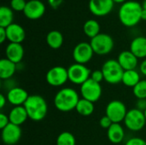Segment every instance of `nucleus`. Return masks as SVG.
Returning a JSON list of instances; mask_svg holds the SVG:
<instances>
[{
	"mask_svg": "<svg viewBox=\"0 0 146 145\" xmlns=\"http://www.w3.org/2000/svg\"><path fill=\"white\" fill-rule=\"evenodd\" d=\"M45 5L40 0H29L27 2L24 15L29 20H38L45 13Z\"/></svg>",
	"mask_w": 146,
	"mask_h": 145,
	"instance_id": "13",
	"label": "nucleus"
},
{
	"mask_svg": "<svg viewBox=\"0 0 146 145\" xmlns=\"http://www.w3.org/2000/svg\"><path fill=\"white\" fill-rule=\"evenodd\" d=\"M125 145H146V141L141 138H132L127 141Z\"/></svg>",
	"mask_w": 146,
	"mask_h": 145,
	"instance_id": "33",
	"label": "nucleus"
},
{
	"mask_svg": "<svg viewBox=\"0 0 146 145\" xmlns=\"http://www.w3.org/2000/svg\"><path fill=\"white\" fill-rule=\"evenodd\" d=\"M5 29L7 39L9 41V43L21 44L24 41L26 38V32L21 25L17 23H12Z\"/></svg>",
	"mask_w": 146,
	"mask_h": 145,
	"instance_id": "16",
	"label": "nucleus"
},
{
	"mask_svg": "<svg viewBox=\"0 0 146 145\" xmlns=\"http://www.w3.org/2000/svg\"><path fill=\"white\" fill-rule=\"evenodd\" d=\"M45 79L46 82L51 86H62L68 80V68H65L62 66L53 67L47 72Z\"/></svg>",
	"mask_w": 146,
	"mask_h": 145,
	"instance_id": "10",
	"label": "nucleus"
},
{
	"mask_svg": "<svg viewBox=\"0 0 146 145\" xmlns=\"http://www.w3.org/2000/svg\"><path fill=\"white\" fill-rule=\"evenodd\" d=\"M93 54L94 51L90 43L80 42L74 48L73 58L76 63L85 65L92 60Z\"/></svg>",
	"mask_w": 146,
	"mask_h": 145,
	"instance_id": "11",
	"label": "nucleus"
},
{
	"mask_svg": "<svg viewBox=\"0 0 146 145\" xmlns=\"http://www.w3.org/2000/svg\"><path fill=\"white\" fill-rule=\"evenodd\" d=\"M83 31L85 34L91 39L100 33V25L98 21L94 19L87 20L83 26Z\"/></svg>",
	"mask_w": 146,
	"mask_h": 145,
	"instance_id": "26",
	"label": "nucleus"
},
{
	"mask_svg": "<svg viewBox=\"0 0 146 145\" xmlns=\"http://www.w3.org/2000/svg\"><path fill=\"white\" fill-rule=\"evenodd\" d=\"M68 80L78 85H81L91 78V70L84 64L74 63L68 68Z\"/></svg>",
	"mask_w": 146,
	"mask_h": 145,
	"instance_id": "6",
	"label": "nucleus"
},
{
	"mask_svg": "<svg viewBox=\"0 0 146 145\" xmlns=\"http://www.w3.org/2000/svg\"><path fill=\"white\" fill-rule=\"evenodd\" d=\"M48 2L52 8H57L61 4L62 0H48Z\"/></svg>",
	"mask_w": 146,
	"mask_h": 145,
	"instance_id": "38",
	"label": "nucleus"
},
{
	"mask_svg": "<svg viewBox=\"0 0 146 145\" xmlns=\"http://www.w3.org/2000/svg\"><path fill=\"white\" fill-rule=\"evenodd\" d=\"M133 93L137 99H146V79L140 80L133 88Z\"/></svg>",
	"mask_w": 146,
	"mask_h": 145,
	"instance_id": "29",
	"label": "nucleus"
},
{
	"mask_svg": "<svg viewBox=\"0 0 146 145\" xmlns=\"http://www.w3.org/2000/svg\"><path fill=\"white\" fill-rule=\"evenodd\" d=\"M56 145H76V140L71 132H62L56 138Z\"/></svg>",
	"mask_w": 146,
	"mask_h": 145,
	"instance_id": "28",
	"label": "nucleus"
},
{
	"mask_svg": "<svg viewBox=\"0 0 146 145\" xmlns=\"http://www.w3.org/2000/svg\"><path fill=\"white\" fill-rule=\"evenodd\" d=\"M102 86L100 83L92 80L91 78L80 85V94L82 98L92 103L98 102L102 96Z\"/></svg>",
	"mask_w": 146,
	"mask_h": 145,
	"instance_id": "9",
	"label": "nucleus"
},
{
	"mask_svg": "<svg viewBox=\"0 0 146 145\" xmlns=\"http://www.w3.org/2000/svg\"><path fill=\"white\" fill-rule=\"evenodd\" d=\"M136 109L145 112L146 109V99H138L136 103Z\"/></svg>",
	"mask_w": 146,
	"mask_h": 145,
	"instance_id": "35",
	"label": "nucleus"
},
{
	"mask_svg": "<svg viewBox=\"0 0 146 145\" xmlns=\"http://www.w3.org/2000/svg\"><path fill=\"white\" fill-rule=\"evenodd\" d=\"M7 39V33L6 29L3 27H0V43L3 44Z\"/></svg>",
	"mask_w": 146,
	"mask_h": 145,
	"instance_id": "36",
	"label": "nucleus"
},
{
	"mask_svg": "<svg viewBox=\"0 0 146 145\" xmlns=\"http://www.w3.org/2000/svg\"><path fill=\"white\" fill-rule=\"evenodd\" d=\"M108 139L115 144H120L125 138V132L120 123H113L107 130Z\"/></svg>",
	"mask_w": 146,
	"mask_h": 145,
	"instance_id": "21",
	"label": "nucleus"
},
{
	"mask_svg": "<svg viewBox=\"0 0 146 145\" xmlns=\"http://www.w3.org/2000/svg\"><path fill=\"white\" fill-rule=\"evenodd\" d=\"M90 44L94 53L98 56H104L110 53L115 44L112 37L107 33H99L91 39Z\"/></svg>",
	"mask_w": 146,
	"mask_h": 145,
	"instance_id": "5",
	"label": "nucleus"
},
{
	"mask_svg": "<svg viewBox=\"0 0 146 145\" xmlns=\"http://www.w3.org/2000/svg\"><path fill=\"white\" fill-rule=\"evenodd\" d=\"M101 70L104 73V80L107 83L110 85H116L121 82L124 69L117 60L110 59L106 61L103 64Z\"/></svg>",
	"mask_w": 146,
	"mask_h": 145,
	"instance_id": "4",
	"label": "nucleus"
},
{
	"mask_svg": "<svg viewBox=\"0 0 146 145\" xmlns=\"http://www.w3.org/2000/svg\"><path fill=\"white\" fill-rule=\"evenodd\" d=\"M146 123V118L143 111L138 109H132L127 111L126 118L124 120V124L127 128L133 132H139L142 130Z\"/></svg>",
	"mask_w": 146,
	"mask_h": 145,
	"instance_id": "7",
	"label": "nucleus"
},
{
	"mask_svg": "<svg viewBox=\"0 0 146 145\" xmlns=\"http://www.w3.org/2000/svg\"><path fill=\"white\" fill-rule=\"evenodd\" d=\"M130 51L137 58H146V38L139 36L134 38L130 44Z\"/></svg>",
	"mask_w": 146,
	"mask_h": 145,
	"instance_id": "19",
	"label": "nucleus"
},
{
	"mask_svg": "<svg viewBox=\"0 0 146 145\" xmlns=\"http://www.w3.org/2000/svg\"><path fill=\"white\" fill-rule=\"evenodd\" d=\"M7 97L3 94H0V109H3L4 105L6 104Z\"/></svg>",
	"mask_w": 146,
	"mask_h": 145,
	"instance_id": "39",
	"label": "nucleus"
},
{
	"mask_svg": "<svg viewBox=\"0 0 146 145\" xmlns=\"http://www.w3.org/2000/svg\"><path fill=\"white\" fill-rule=\"evenodd\" d=\"M141 4H142L143 9H146V0H144V1H143V3H142Z\"/></svg>",
	"mask_w": 146,
	"mask_h": 145,
	"instance_id": "42",
	"label": "nucleus"
},
{
	"mask_svg": "<svg viewBox=\"0 0 146 145\" xmlns=\"http://www.w3.org/2000/svg\"><path fill=\"white\" fill-rule=\"evenodd\" d=\"M9 118L10 123L16 126H21L27 120L28 115L24 106H16L9 111Z\"/></svg>",
	"mask_w": 146,
	"mask_h": 145,
	"instance_id": "20",
	"label": "nucleus"
},
{
	"mask_svg": "<svg viewBox=\"0 0 146 145\" xmlns=\"http://www.w3.org/2000/svg\"><path fill=\"white\" fill-rule=\"evenodd\" d=\"M94 109V103L82 98L80 99L75 110L82 116H89L93 113Z\"/></svg>",
	"mask_w": 146,
	"mask_h": 145,
	"instance_id": "27",
	"label": "nucleus"
},
{
	"mask_svg": "<svg viewBox=\"0 0 146 145\" xmlns=\"http://www.w3.org/2000/svg\"><path fill=\"white\" fill-rule=\"evenodd\" d=\"M14 21L13 9L8 6H1L0 8V27L6 28L11 25Z\"/></svg>",
	"mask_w": 146,
	"mask_h": 145,
	"instance_id": "25",
	"label": "nucleus"
},
{
	"mask_svg": "<svg viewBox=\"0 0 146 145\" xmlns=\"http://www.w3.org/2000/svg\"><path fill=\"white\" fill-rule=\"evenodd\" d=\"M91 79L98 83H101L104 79V73L102 72V70H95L93 72H92L91 73Z\"/></svg>",
	"mask_w": 146,
	"mask_h": 145,
	"instance_id": "31",
	"label": "nucleus"
},
{
	"mask_svg": "<svg viewBox=\"0 0 146 145\" xmlns=\"http://www.w3.org/2000/svg\"><path fill=\"white\" fill-rule=\"evenodd\" d=\"M27 2L26 0H10V8L15 11H24Z\"/></svg>",
	"mask_w": 146,
	"mask_h": 145,
	"instance_id": "30",
	"label": "nucleus"
},
{
	"mask_svg": "<svg viewBox=\"0 0 146 145\" xmlns=\"http://www.w3.org/2000/svg\"><path fill=\"white\" fill-rule=\"evenodd\" d=\"M29 95L26 90L21 87H12L9 90L7 93V101L13 105L16 106H23L27 100Z\"/></svg>",
	"mask_w": 146,
	"mask_h": 145,
	"instance_id": "15",
	"label": "nucleus"
},
{
	"mask_svg": "<svg viewBox=\"0 0 146 145\" xmlns=\"http://www.w3.org/2000/svg\"><path fill=\"white\" fill-rule=\"evenodd\" d=\"M2 140L6 145H14L19 142L21 138V129L20 126L9 123L2 129Z\"/></svg>",
	"mask_w": 146,
	"mask_h": 145,
	"instance_id": "14",
	"label": "nucleus"
},
{
	"mask_svg": "<svg viewBox=\"0 0 146 145\" xmlns=\"http://www.w3.org/2000/svg\"><path fill=\"white\" fill-rule=\"evenodd\" d=\"M115 3H123L125 2H127V0H113Z\"/></svg>",
	"mask_w": 146,
	"mask_h": 145,
	"instance_id": "41",
	"label": "nucleus"
},
{
	"mask_svg": "<svg viewBox=\"0 0 146 145\" xmlns=\"http://www.w3.org/2000/svg\"><path fill=\"white\" fill-rule=\"evenodd\" d=\"M141 19L144 20V21H146V9H143L142 13H141Z\"/></svg>",
	"mask_w": 146,
	"mask_h": 145,
	"instance_id": "40",
	"label": "nucleus"
},
{
	"mask_svg": "<svg viewBox=\"0 0 146 145\" xmlns=\"http://www.w3.org/2000/svg\"><path fill=\"white\" fill-rule=\"evenodd\" d=\"M114 3L113 0H90L88 7L95 16H105L112 11Z\"/></svg>",
	"mask_w": 146,
	"mask_h": 145,
	"instance_id": "12",
	"label": "nucleus"
},
{
	"mask_svg": "<svg viewBox=\"0 0 146 145\" xmlns=\"http://www.w3.org/2000/svg\"><path fill=\"white\" fill-rule=\"evenodd\" d=\"M127 114V107L121 101L113 100L106 106L105 115L108 116L113 123H121V121H124Z\"/></svg>",
	"mask_w": 146,
	"mask_h": 145,
	"instance_id": "8",
	"label": "nucleus"
},
{
	"mask_svg": "<svg viewBox=\"0 0 146 145\" xmlns=\"http://www.w3.org/2000/svg\"><path fill=\"white\" fill-rule=\"evenodd\" d=\"M27 110L28 118L34 121L44 120L48 112V105L45 99L39 95H31L23 105Z\"/></svg>",
	"mask_w": 146,
	"mask_h": 145,
	"instance_id": "3",
	"label": "nucleus"
},
{
	"mask_svg": "<svg viewBox=\"0 0 146 145\" xmlns=\"http://www.w3.org/2000/svg\"><path fill=\"white\" fill-rule=\"evenodd\" d=\"M139 71H140V73H141L143 75L146 76V59H145V60L140 63V65H139Z\"/></svg>",
	"mask_w": 146,
	"mask_h": 145,
	"instance_id": "37",
	"label": "nucleus"
},
{
	"mask_svg": "<svg viewBox=\"0 0 146 145\" xmlns=\"http://www.w3.org/2000/svg\"><path fill=\"white\" fill-rule=\"evenodd\" d=\"M142 4L139 2L130 0L123 3L118 11V16L121 23L127 27L136 26L142 19Z\"/></svg>",
	"mask_w": 146,
	"mask_h": 145,
	"instance_id": "1",
	"label": "nucleus"
},
{
	"mask_svg": "<svg viewBox=\"0 0 146 145\" xmlns=\"http://www.w3.org/2000/svg\"><path fill=\"white\" fill-rule=\"evenodd\" d=\"M112 124H113V122L111 121V120H110L108 116H106V115L103 116V117L100 119V121H99V125H100V126L103 127V128H104V129H107V130L110 128V126Z\"/></svg>",
	"mask_w": 146,
	"mask_h": 145,
	"instance_id": "32",
	"label": "nucleus"
},
{
	"mask_svg": "<svg viewBox=\"0 0 146 145\" xmlns=\"http://www.w3.org/2000/svg\"><path fill=\"white\" fill-rule=\"evenodd\" d=\"M140 74L136 69L124 71L121 82L127 87H134L140 81Z\"/></svg>",
	"mask_w": 146,
	"mask_h": 145,
	"instance_id": "24",
	"label": "nucleus"
},
{
	"mask_svg": "<svg viewBox=\"0 0 146 145\" xmlns=\"http://www.w3.org/2000/svg\"><path fill=\"white\" fill-rule=\"evenodd\" d=\"M6 58L15 64L20 63L24 57V48L21 44L9 43L5 49Z\"/></svg>",
	"mask_w": 146,
	"mask_h": 145,
	"instance_id": "17",
	"label": "nucleus"
},
{
	"mask_svg": "<svg viewBox=\"0 0 146 145\" xmlns=\"http://www.w3.org/2000/svg\"><path fill=\"white\" fill-rule=\"evenodd\" d=\"M117 61L124 71L136 69L139 64V58H137L130 50L121 51L118 56Z\"/></svg>",
	"mask_w": 146,
	"mask_h": 145,
	"instance_id": "18",
	"label": "nucleus"
},
{
	"mask_svg": "<svg viewBox=\"0 0 146 145\" xmlns=\"http://www.w3.org/2000/svg\"><path fill=\"white\" fill-rule=\"evenodd\" d=\"M144 114H145V118H146V109L145 110V112H144Z\"/></svg>",
	"mask_w": 146,
	"mask_h": 145,
	"instance_id": "43",
	"label": "nucleus"
},
{
	"mask_svg": "<svg viewBox=\"0 0 146 145\" xmlns=\"http://www.w3.org/2000/svg\"><path fill=\"white\" fill-rule=\"evenodd\" d=\"M46 43L53 50H57L63 44V35L57 30H52L46 35Z\"/></svg>",
	"mask_w": 146,
	"mask_h": 145,
	"instance_id": "23",
	"label": "nucleus"
},
{
	"mask_svg": "<svg viewBox=\"0 0 146 145\" xmlns=\"http://www.w3.org/2000/svg\"><path fill=\"white\" fill-rule=\"evenodd\" d=\"M16 65L7 58L0 60V78L2 79H10L16 71Z\"/></svg>",
	"mask_w": 146,
	"mask_h": 145,
	"instance_id": "22",
	"label": "nucleus"
},
{
	"mask_svg": "<svg viewBox=\"0 0 146 145\" xmlns=\"http://www.w3.org/2000/svg\"><path fill=\"white\" fill-rule=\"evenodd\" d=\"M9 115H6L3 113L0 114V128L3 129L4 127H6L9 124Z\"/></svg>",
	"mask_w": 146,
	"mask_h": 145,
	"instance_id": "34",
	"label": "nucleus"
},
{
	"mask_svg": "<svg viewBox=\"0 0 146 145\" xmlns=\"http://www.w3.org/2000/svg\"><path fill=\"white\" fill-rule=\"evenodd\" d=\"M80 101L78 92L73 88H62L54 97L55 107L61 112H70L76 109Z\"/></svg>",
	"mask_w": 146,
	"mask_h": 145,
	"instance_id": "2",
	"label": "nucleus"
}]
</instances>
